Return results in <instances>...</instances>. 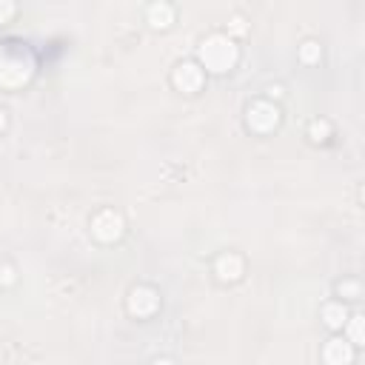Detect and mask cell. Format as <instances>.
<instances>
[{
  "label": "cell",
  "mask_w": 365,
  "mask_h": 365,
  "mask_svg": "<svg viewBox=\"0 0 365 365\" xmlns=\"http://www.w3.org/2000/svg\"><path fill=\"white\" fill-rule=\"evenodd\" d=\"M240 51L231 40V34H211L200 43V60L208 71H228L234 63H237Z\"/></svg>",
  "instance_id": "cell-1"
},
{
  "label": "cell",
  "mask_w": 365,
  "mask_h": 365,
  "mask_svg": "<svg viewBox=\"0 0 365 365\" xmlns=\"http://www.w3.org/2000/svg\"><path fill=\"white\" fill-rule=\"evenodd\" d=\"M31 68L34 63L23 48H14V46L0 48V86L3 88H20L23 83H29Z\"/></svg>",
  "instance_id": "cell-2"
},
{
  "label": "cell",
  "mask_w": 365,
  "mask_h": 365,
  "mask_svg": "<svg viewBox=\"0 0 365 365\" xmlns=\"http://www.w3.org/2000/svg\"><path fill=\"white\" fill-rule=\"evenodd\" d=\"M277 123H279V108H277L274 103H268V100H257V103L248 106V125H251L254 131H259V134L274 131Z\"/></svg>",
  "instance_id": "cell-3"
},
{
  "label": "cell",
  "mask_w": 365,
  "mask_h": 365,
  "mask_svg": "<svg viewBox=\"0 0 365 365\" xmlns=\"http://www.w3.org/2000/svg\"><path fill=\"white\" fill-rule=\"evenodd\" d=\"M123 228H125V225H123V217H120L117 211H111V208L94 214V220H91V234H94L97 240H103V242L120 240V237H123Z\"/></svg>",
  "instance_id": "cell-4"
},
{
  "label": "cell",
  "mask_w": 365,
  "mask_h": 365,
  "mask_svg": "<svg viewBox=\"0 0 365 365\" xmlns=\"http://www.w3.org/2000/svg\"><path fill=\"white\" fill-rule=\"evenodd\" d=\"M157 308H160V294L154 288H148V285L131 288V294H128V311L134 317H151Z\"/></svg>",
  "instance_id": "cell-5"
},
{
  "label": "cell",
  "mask_w": 365,
  "mask_h": 365,
  "mask_svg": "<svg viewBox=\"0 0 365 365\" xmlns=\"http://www.w3.org/2000/svg\"><path fill=\"white\" fill-rule=\"evenodd\" d=\"M174 86L180 91H185V94L200 91V86H202V68L197 63H180L174 68Z\"/></svg>",
  "instance_id": "cell-6"
},
{
  "label": "cell",
  "mask_w": 365,
  "mask_h": 365,
  "mask_svg": "<svg viewBox=\"0 0 365 365\" xmlns=\"http://www.w3.org/2000/svg\"><path fill=\"white\" fill-rule=\"evenodd\" d=\"M325 365H351L354 362V345L348 339H328L325 351H322Z\"/></svg>",
  "instance_id": "cell-7"
},
{
  "label": "cell",
  "mask_w": 365,
  "mask_h": 365,
  "mask_svg": "<svg viewBox=\"0 0 365 365\" xmlns=\"http://www.w3.org/2000/svg\"><path fill=\"white\" fill-rule=\"evenodd\" d=\"M214 268H217V277L225 279V282L240 279V274H242V257L234 254V251H228V254L217 257V265H214Z\"/></svg>",
  "instance_id": "cell-8"
},
{
  "label": "cell",
  "mask_w": 365,
  "mask_h": 365,
  "mask_svg": "<svg viewBox=\"0 0 365 365\" xmlns=\"http://www.w3.org/2000/svg\"><path fill=\"white\" fill-rule=\"evenodd\" d=\"M171 20H174V9L168 3H151L148 6V23L154 29H165Z\"/></svg>",
  "instance_id": "cell-9"
},
{
  "label": "cell",
  "mask_w": 365,
  "mask_h": 365,
  "mask_svg": "<svg viewBox=\"0 0 365 365\" xmlns=\"http://www.w3.org/2000/svg\"><path fill=\"white\" fill-rule=\"evenodd\" d=\"M322 319H325L328 328H342L345 319H348V311H345L342 302H328V305L322 308Z\"/></svg>",
  "instance_id": "cell-10"
},
{
  "label": "cell",
  "mask_w": 365,
  "mask_h": 365,
  "mask_svg": "<svg viewBox=\"0 0 365 365\" xmlns=\"http://www.w3.org/2000/svg\"><path fill=\"white\" fill-rule=\"evenodd\" d=\"M362 314H354V317H348L345 319V325H348V342L351 345H362L365 342V328H362Z\"/></svg>",
  "instance_id": "cell-11"
},
{
  "label": "cell",
  "mask_w": 365,
  "mask_h": 365,
  "mask_svg": "<svg viewBox=\"0 0 365 365\" xmlns=\"http://www.w3.org/2000/svg\"><path fill=\"white\" fill-rule=\"evenodd\" d=\"M319 54H322V48H319L317 40H305V43L299 46V57H302V63H317Z\"/></svg>",
  "instance_id": "cell-12"
},
{
  "label": "cell",
  "mask_w": 365,
  "mask_h": 365,
  "mask_svg": "<svg viewBox=\"0 0 365 365\" xmlns=\"http://www.w3.org/2000/svg\"><path fill=\"white\" fill-rule=\"evenodd\" d=\"M308 134H311V140H317V143L328 140V134H331L328 120H314V123H311V128H308Z\"/></svg>",
  "instance_id": "cell-13"
},
{
  "label": "cell",
  "mask_w": 365,
  "mask_h": 365,
  "mask_svg": "<svg viewBox=\"0 0 365 365\" xmlns=\"http://www.w3.org/2000/svg\"><path fill=\"white\" fill-rule=\"evenodd\" d=\"M339 294L342 297H348V299H359V294H362V288H359V282H339Z\"/></svg>",
  "instance_id": "cell-14"
},
{
  "label": "cell",
  "mask_w": 365,
  "mask_h": 365,
  "mask_svg": "<svg viewBox=\"0 0 365 365\" xmlns=\"http://www.w3.org/2000/svg\"><path fill=\"white\" fill-rule=\"evenodd\" d=\"M14 14V3L11 0H0V23H6Z\"/></svg>",
  "instance_id": "cell-15"
},
{
  "label": "cell",
  "mask_w": 365,
  "mask_h": 365,
  "mask_svg": "<svg viewBox=\"0 0 365 365\" xmlns=\"http://www.w3.org/2000/svg\"><path fill=\"white\" fill-rule=\"evenodd\" d=\"M231 31H234V34H242V31H245L242 17H231Z\"/></svg>",
  "instance_id": "cell-16"
},
{
  "label": "cell",
  "mask_w": 365,
  "mask_h": 365,
  "mask_svg": "<svg viewBox=\"0 0 365 365\" xmlns=\"http://www.w3.org/2000/svg\"><path fill=\"white\" fill-rule=\"evenodd\" d=\"M11 279H14V271L6 265V268H3V282H11Z\"/></svg>",
  "instance_id": "cell-17"
},
{
  "label": "cell",
  "mask_w": 365,
  "mask_h": 365,
  "mask_svg": "<svg viewBox=\"0 0 365 365\" xmlns=\"http://www.w3.org/2000/svg\"><path fill=\"white\" fill-rule=\"evenodd\" d=\"M151 365H174V359H165V356H160V359H154Z\"/></svg>",
  "instance_id": "cell-18"
},
{
  "label": "cell",
  "mask_w": 365,
  "mask_h": 365,
  "mask_svg": "<svg viewBox=\"0 0 365 365\" xmlns=\"http://www.w3.org/2000/svg\"><path fill=\"white\" fill-rule=\"evenodd\" d=\"M3 128H6V111L0 108V131H3Z\"/></svg>",
  "instance_id": "cell-19"
}]
</instances>
